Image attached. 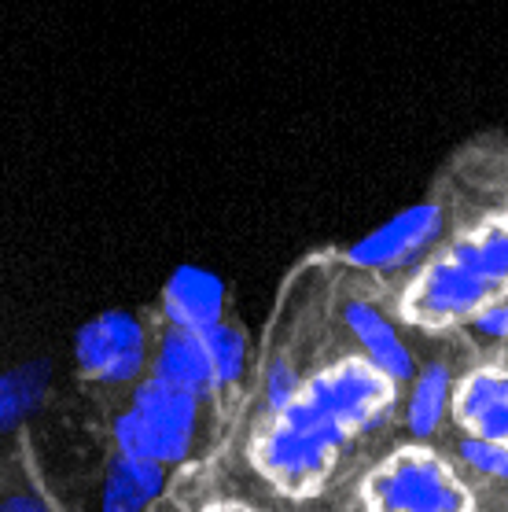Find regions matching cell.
<instances>
[{"mask_svg": "<svg viewBox=\"0 0 508 512\" xmlns=\"http://www.w3.org/2000/svg\"><path fill=\"white\" fill-rule=\"evenodd\" d=\"M74 361L96 384H133L148 361V332L129 310H104L78 328Z\"/></svg>", "mask_w": 508, "mask_h": 512, "instance_id": "obj_6", "label": "cell"}, {"mask_svg": "<svg viewBox=\"0 0 508 512\" xmlns=\"http://www.w3.org/2000/svg\"><path fill=\"white\" fill-rule=\"evenodd\" d=\"M453 406V369L446 361H428L413 376V391L405 402V428L416 439H431L450 417Z\"/></svg>", "mask_w": 508, "mask_h": 512, "instance_id": "obj_13", "label": "cell"}, {"mask_svg": "<svg viewBox=\"0 0 508 512\" xmlns=\"http://www.w3.org/2000/svg\"><path fill=\"white\" fill-rule=\"evenodd\" d=\"M343 321H347L350 336L358 339L365 358L376 361L383 373L391 376V380H398V384H413V376L420 373L416 354L405 343L402 332H398V325L383 314L380 306L365 303V299H350L343 306Z\"/></svg>", "mask_w": 508, "mask_h": 512, "instance_id": "obj_9", "label": "cell"}, {"mask_svg": "<svg viewBox=\"0 0 508 512\" xmlns=\"http://www.w3.org/2000/svg\"><path fill=\"white\" fill-rule=\"evenodd\" d=\"M497 299H501V291L490 280L472 273L450 251H439V255L431 258V262H424L420 273L409 280L398 310H402V317L409 325L442 332V328L468 325L479 310H486Z\"/></svg>", "mask_w": 508, "mask_h": 512, "instance_id": "obj_5", "label": "cell"}, {"mask_svg": "<svg viewBox=\"0 0 508 512\" xmlns=\"http://www.w3.org/2000/svg\"><path fill=\"white\" fill-rule=\"evenodd\" d=\"M398 380L383 373L376 361L343 358L302 380L299 395L280 409L277 417L295 420V424H332L350 435L369 431L391 417L398 406Z\"/></svg>", "mask_w": 508, "mask_h": 512, "instance_id": "obj_1", "label": "cell"}, {"mask_svg": "<svg viewBox=\"0 0 508 512\" xmlns=\"http://www.w3.org/2000/svg\"><path fill=\"white\" fill-rule=\"evenodd\" d=\"M210 343V358H214V373H218V391L236 387L247 369V336L229 321H218L214 328L203 332Z\"/></svg>", "mask_w": 508, "mask_h": 512, "instance_id": "obj_16", "label": "cell"}, {"mask_svg": "<svg viewBox=\"0 0 508 512\" xmlns=\"http://www.w3.org/2000/svg\"><path fill=\"white\" fill-rule=\"evenodd\" d=\"M155 373L166 376L170 384H181L196 395H218V373H214V358H210V343L199 328L170 325L159 339V354H155Z\"/></svg>", "mask_w": 508, "mask_h": 512, "instance_id": "obj_11", "label": "cell"}, {"mask_svg": "<svg viewBox=\"0 0 508 512\" xmlns=\"http://www.w3.org/2000/svg\"><path fill=\"white\" fill-rule=\"evenodd\" d=\"M453 424L468 435L508 446V369L505 365H479L453 387Z\"/></svg>", "mask_w": 508, "mask_h": 512, "instance_id": "obj_8", "label": "cell"}, {"mask_svg": "<svg viewBox=\"0 0 508 512\" xmlns=\"http://www.w3.org/2000/svg\"><path fill=\"white\" fill-rule=\"evenodd\" d=\"M41 509H45V501L26 498V494H15V498L0 501V512H41Z\"/></svg>", "mask_w": 508, "mask_h": 512, "instance_id": "obj_20", "label": "cell"}, {"mask_svg": "<svg viewBox=\"0 0 508 512\" xmlns=\"http://www.w3.org/2000/svg\"><path fill=\"white\" fill-rule=\"evenodd\" d=\"M299 387H302L299 373H295L284 358H277L273 365H269V373H266V406L273 409V413H280L291 398L299 395Z\"/></svg>", "mask_w": 508, "mask_h": 512, "instance_id": "obj_18", "label": "cell"}, {"mask_svg": "<svg viewBox=\"0 0 508 512\" xmlns=\"http://www.w3.org/2000/svg\"><path fill=\"white\" fill-rule=\"evenodd\" d=\"M446 233V210L439 203H416L398 218L380 225L372 236L347 251V262L361 269H402L424 258Z\"/></svg>", "mask_w": 508, "mask_h": 512, "instance_id": "obj_7", "label": "cell"}, {"mask_svg": "<svg viewBox=\"0 0 508 512\" xmlns=\"http://www.w3.org/2000/svg\"><path fill=\"white\" fill-rule=\"evenodd\" d=\"M162 317L170 325L207 332L225 321V284L203 266H177L162 288Z\"/></svg>", "mask_w": 508, "mask_h": 512, "instance_id": "obj_10", "label": "cell"}, {"mask_svg": "<svg viewBox=\"0 0 508 512\" xmlns=\"http://www.w3.org/2000/svg\"><path fill=\"white\" fill-rule=\"evenodd\" d=\"M199 398L181 384H170L166 376H148L133 391V406L118 413L115 443L126 454L155 457L162 465L185 461L199 428Z\"/></svg>", "mask_w": 508, "mask_h": 512, "instance_id": "obj_3", "label": "cell"}, {"mask_svg": "<svg viewBox=\"0 0 508 512\" xmlns=\"http://www.w3.org/2000/svg\"><path fill=\"white\" fill-rule=\"evenodd\" d=\"M464 328H468L475 339H486V343H508V299L501 295L497 303L479 310Z\"/></svg>", "mask_w": 508, "mask_h": 512, "instance_id": "obj_19", "label": "cell"}, {"mask_svg": "<svg viewBox=\"0 0 508 512\" xmlns=\"http://www.w3.org/2000/svg\"><path fill=\"white\" fill-rule=\"evenodd\" d=\"M52 384V361H26L0 373V435H8L34 413Z\"/></svg>", "mask_w": 508, "mask_h": 512, "instance_id": "obj_15", "label": "cell"}, {"mask_svg": "<svg viewBox=\"0 0 508 512\" xmlns=\"http://www.w3.org/2000/svg\"><path fill=\"white\" fill-rule=\"evenodd\" d=\"M501 505H505V509H508V494H505V501H501Z\"/></svg>", "mask_w": 508, "mask_h": 512, "instance_id": "obj_21", "label": "cell"}, {"mask_svg": "<svg viewBox=\"0 0 508 512\" xmlns=\"http://www.w3.org/2000/svg\"><path fill=\"white\" fill-rule=\"evenodd\" d=\"M361 505L380 512H468L472 487L431 446H398L361 479Z\"/></svg>", "mask_w": 508, "mask_h": 512, "instance_id": "obj_2", "label": "cell"}, {"mask_svg": "<svg viewBox=\"0 0 508 512\" xmlns=\"http://www.w3.org/2000/svg\"><path fill=\"white\" fill-rule=\"evenodd\" d=\"M162 487H166V465H162V461L118 450V457L107 465L104 490H100V509L140 512L159 498Z\"/></svg>", "mask_w": 508, "mask_h": 512, "instance_id": "obj_12", "label": "cell"}, {"mask_svg": "<svg viewBox=\"0 0 508 512\" xmlns=\"http://www.w3.org/2000/svg\"><path fill=\"white\" fill-rule=\"evenodd\" d=\"M453 454L461 457L472 472L490 476V479H497V483H505L508 487V446L490 443V439H479V435L461 431V435H457V443H453Z\"/></svg>", "mask_w": 508, "mask_h": 512, "instance_id": "obj_17", "label": "cell"}, {"mask_svg": "<svg viewBox=\"0 0 508 512\" xmlns=\"http://www.w3.org/2000/svg\"><path fill=\"white\" fill-rule=\"evenodd\" d=\"M453 258H461L464 266L490 280L501 295L508 291V222H490L479 229L453 236L446 247Z\"/></svg>", "mask_w": 508, "mask_h": 512, "instance_id": "obj_14", "label": "cell"}, {"mask_svg": "<svg viewBox=\"0 0 508 512\" xmlns=\"http://www.w3.org/2000/svg\"><path fill=\"white\" fill-rule=\"evenodd\" d=\"M354 435L332 424H295L273 413V424L258 431L251 446L254 468L280 487L284 494L295 498H310L324 487V479L332 476L339 450L350 443Z\"/></svg>", "mask_w": 508, "mask_h": 512, "instance_id": "obj_4", "label": "cell"}]
</instances>
